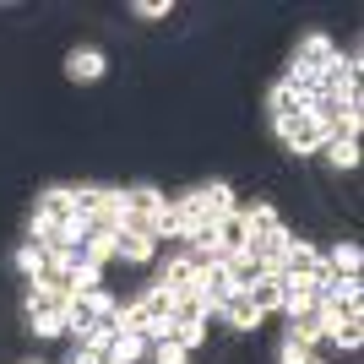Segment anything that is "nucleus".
Masks as SVG:
<instances>
[{
	"label": "nucleus",
	"mask_w": 364,
	"mask_h": 364,
	"mask_svg": "<svg viewBox=\"0 0 364 364\" xmlns=\"http://www.w3.org/2000/svg\"><path fill=\"white\" fill-rule=\"evenodd\" d=\"M240 213H245V228H250V240H267V234H277V228H283L277 207H267V201H261V207H240Z\"/></svg>",
	"instance_id": "obj_19"
},
{
	"label": "nucleus",
	"mask_w": 364,
	"mask_h": 364,
	"mask_svg": "<svg viewBox=\"0 0 364 364\" xmlns=\"http://www.w3.org/2000/svg\"><path fill=\"white\" fill-rule=\"evenodd\" d=\"M109 353H114V364H136L141 353H147V337L141 332H120L114 343H109Z\"/></svg>",
	"instance_id": "obj_21"
},
{
	"label": "nucleus",
	"mask_w": 364,
	"mask_h": 364,
	"mask_svg": "<svg viewBox=\"0 0 364 364\" xmlns=\"http://www.w3.org/2000/svg\"><path fill=\"white\" fill-rule=\"evenodd\" d=\"M267 114H272V120H289V114H310V87H304V82H294V76L272 82V92H267Z\"/></svg>",
	"instance_id": "obj_3"
},
{
	"label": "nucleus",
	"mask_w": 364,
	"mask_h": 364,
	"mask_svg": "<svg viewBox=\"0 0 364 364\" xmlns=\"http://www.w3.org/2000/svg\"><path fill=\"white\" fill-rule=\"evenodd\" d=\"M33 332H38V337H65V316H38V321H33Z\"/></svg>",
	"instance_id": "obj_25"
},
{
	"label": "nucleus",
	"mask_w": 364,
	"mask_h": 364,
	"mask_svg": "<svg viewBox=\"0 0 364 364\" xmlns=\"http://www.w3.org/2000/svg\"><path fill=\"white\" fill-rule=\"evenodd\" d=\"M164 191H158V185H131V191H125V218H158L164 213Z\"/></svg>",
	"instance_id": "obj_10"
},
{
	"label": "nucleus",
	"mask_w": 364,
	"mask_h": 364,
	"mask_svg": "<svg viewBox=\"0 0 364 364\" xmlns=\"http://www.w3.org/2000/svg\"><path fill=\"white\" fill-rule=\"evenodd\" d=\"M332 60H337V44H332V38H326V33H304L299 49H294V71H289V76L310 87V82H316Z\"/></svg>",
	"instance_id": "obj_1"
},
{
	"label": "nucleus",
	"mask_w": 364,
	"mask_h": 364,
	"mask_svg": "<svg viewBox=\"0 0 364 364\" xmlns=\"http://www.w3.org/2000/svg\"><path fill=\"white\" fill-rule=\"evenodd\" d=\"M213 234H218V250H223V256H240V250H250V228H245V213H240V207H234L228 218H218Z\"/></svg>",
	"instance_id": "obj_7"
},
{
	"label": "nucleus",
	"mask_w": 364,
	"mask_h": 364,
	"mask_svg": "<svg viewBox=\"0 0 364 364\" xmlns=\"http://www.w3.org/2000/svg\"><path fill=\"white\" fill-rule=\"evenodd\" d=\"M114 256H125V261H147L152 256V240H141V234H114Z\"/></svg>",
	"instance_id": "obj_23"
},
{
	"label": "nucleus",
	"mask_w": 364,
	"mask_h": 364,
	"mask_svg": "<svg viewBox=\"0 0 364 364\" xmlns=\"http://www.w3.org/2000/svg\"><path fill=\"white\" fill-rule=\"evenodd\" d=\"M152 359H158V364H191L180 348H174V343H152Z\"/></svg>",
	"instance_id": "obj_26"
},
{
	"label": "nucleus",
	"mask_w": 364,
	"mask_h": 364,
	"mask_svg": "<svg viewBox=\"0 0 364 364\" xmlns=\"http://www.w3.org/2000/svg\"><path fill=\"white\" fill-rule=\"evenodd\" d=\"M168 321H180V326H213V310H207V304H201V294L191 289V294H174V316Z\"/></svg>",
	"instance_id": "obj_13"
},
{
	"label": "nucleus",
	"mask_w": 364,
	"mask_h": 364,
	"mask_svg": "<svg viewBox=\"0 0 364 364\" xmlns=\"http://www.w3.org/2000/svg\"><path fill=\"white\" fill-rule=\"evenodd\" d=\"M104 71H109V60L98 49H71V55H65V76H71V82H98Z\"/></svg>",
	"instance_id": "obj_11"
},
{
	"label": "nucleus",
	"mask_w": 364,
	"mask_h": 364,
	"mask_svg": "<svg viewBox=\"0 0 364 364\" xmlns=\"http://www.w3.org/2000/svg\"><path fill=\"white\" fill-rule=\"evenodd\" d=\"M33 223H55V228H76V207H71V185H55L38 196L33 207Z\"/></svg>",
	"instance_id": "obj_5"
},
{
	"label": "nucleus",
	"mask_w": 364,
	"mask_h": 364,
	"mask_svg": "<svg viewBox=\"0 0 364 364\" xmlns=\"http://www.w3.org/2000/svg\"><path fill=\"white\" fill-rule=\"evenodd\" d=\"M131 310H136L141 332H147V326H158V321H168V316H174V294H168V289H158V283H152V289L141 294V299L131 304Z\"/></svg>",
	"instance_id": "obj_8"
},
{
	"label": "nucleus",
	"mask_w": 364,
	"mask_h": 364,
	"mask_svg": "<svg viewBox=\"0 0 364 364\" xmlns=\"http://www.w3.org/2000/svg\"><path fill=\"white\" fill-rule=\"evenodd\" d=\"M38 316H65V299H55L49 289L33 283V289H28V321H38Z\"/></svg>",
	"instance_id": "obj_22"
},
{
	"label": "nucleus",
	"mask_w": 364,
	"mask_h": 364,
	"mask_svg": "<svg viewBox=\"0 0 364 364\" xmlns=\"http://www.w3.org/2000/svg\"><path fill=\"white\" fill-rule=\"evenodd\" d=\"M272 131H277V141H283V147L289 152H321V141H326V131H321L316 120H310V114H289V120H272Z\"/></svg>",
	"instance_id": "obj_2"
},
{
	"label": "nucleus",
	"mask_w": 364,
	"mask_h": 364,
	"mask_svg": "<svg viewBox=\"0 0 364 364\" xmlns=\"http://www.w3.org/2000/svg\"><path fill=\"white\" fill-rule=\"evenodd\" d=\"M321 158H326V164L332 168H343V174H348V168H359V141H321Z\"/></svg>",
	"instance_id": "obj_20"
},
{
	"label": "nucleus",
	"mask_w": 364,
	"mask_h": 364,
	"mask_svg": "<svg viewBox=\"0 0 364 364\" xmlns=\"http://www.w3.org/2000/svg\"><path fill=\"white\" fill-rule=\"evenodd\" d=\"M136 16H147V22H152V16H168V0H141Z\"/></svg>",
	"instance_id": "obj_27"
},
{
	"label": "nucleus",
	"mask_w": 364,
	"mask_h": 364,
	"mask_svg": "<svg viewBox=\"0 0 364 364\" xmlns=\"http://www.w3.org/2000/svg\"><path fill=\"white\" fill-rule=\"evenodd\" d=\"M321 261H326V267H332L337 277H359V267H364V250H359L353 240H337V245H332V256H321Z\"/></svg>",
	"instance_id": "obj_16"
},
{
	"label": "nucleus",
	"mask_w": 364,
	"mask_h": 364,
	"mask_svg": "<svg viewBox=\"0 0 364 364\" xmlns=\"http://www.w3.org/2000/svg\"><path fill=\"white\" fill-rule=\"evenodd\" d=\"M185 196H191V213H196L201 223H218V218H228V213H234V191H228L223 180L196 185V191H185Z\"/></svg>",
	"instance_id": "obj_4"
},
{
	"label": "nucleus",
	"mask_w": 364,
	"mask_h": 364,
	"mask_svg": "<svg viewBox=\"0 0 364 364\" xmlns=\"http://www.w3.org/2000/svg\"><path fill=\"white\" fill-rule=\"evenodd\" d=\"M316 272H321V250L310 240H294L283 256V277H316Z\"/></svg>",
	"instance_id": "obj_9"
},
{
	"label": "nucleus",
	"mask_w": 364,
	"mask_h": 364,
	"mask_svg": "<svg viewBox=\"0 0 364 364\" xmlns=\"http://www.w3.org/2000/svg\"><path fill=\"white\" fill-rule=\"evenodd\" d=\"M196 294H201V304H207V310L218 316V310H223V304L234 299L240 289L228 283V272H223V267H207V272H196Z\"/></svg>",
	"instance_id": "obj_6"
},
{
	"label": "nucleus",
	"mask_w": 364,
	"mask_h": 364,
	"mask_svg": "<svg viewBox=\"0 0 364 364\" xmlns=\"http://www.w3.org/2000/svg\"><path fill=\"white\" fill-rule=\"evenodd\" d=\"M277 289H283V316H299L316 304V289H310V277H277Z\"/></svg>",
	"instance_id": "obj_15"
},
{
	"label": "nucleus",
	"mask_w": 364,
	"mask_h": 364,
	"mask_svg": "<svg viewBox=\"0 0 364 364\" xmlns=\"http://www.w3.org/2000/svg\"><path fill=\"white\" fill-rule=\"evenodd\" d=\"M44 261H49V256H44V250H38V245H33V240L22 245V250H16V267H22V272H28V277H38V272H44Z\"/></svg>",
	"instance_id": "obj_24"
},
{
	"label": "nucleus",
	"mask_w": 364,
	"mask_h": 364,
	"mask_svg": "<svg viewBox=\"0 0 364 364\" xmlns=\"http://www.w3.org/2000/svg\"><path fill=\"white\" fill-rule=\"evenodd\" d=\"M218 321H223V326H234V332H256V326H261L256 304H250V294H234V299L218 310Z\"/></svg>",
	"instance_id": "obj_12"
},
{
	"label": "nucleus",
	"mask_w": 364,
	"mask_h": 364,
	"mask_svg": "<svg viewBox=\"0 0 364 364\" xmlns=\"http://www.w3.org/2000/svg\"><path fill=\"white\" fill-rule=\"evenodd\" d=\"M109 201V185H71V207H76V228L87 223L98 207Z\"/></svg>",
	"instance_id": "obj_17"
},
{
	"label": "nucleus",
	"mask_w": 364,
	"mask_h": 364,
	"mask_svg": "<svg viewBox=\"0 0 364 364\" xmlns=\"http://www.w3.org/2000/svg\"><path fill=\"white\" fill-rule=\"evenodd\" d=\"M158 289H168V294H191V289H196V267H191V256H168Z\"/></svg>",
	"instance_id": "obj_14"
},
{
	"label": "nucleus",
	"mask_w": 364,
	"mask_h": 364,
	"mask_svg": "<svg viewBox=\"0 0 364 364\" xmlns=\"http://www.w3.org/2000/svg\"><path fill=\"white\" fill-rule=\"evenodd\" d=\"M245 294H250V304H256V316H272V310H283V289H277V277H272V272L256 277Z\"/></svg>",
	"instance_id": "obj_18"
}]
</instances>
